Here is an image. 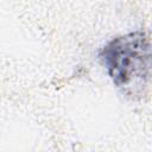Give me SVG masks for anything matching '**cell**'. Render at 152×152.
I'll list each match as a JSON object with an SVG mask.
<instances>
[{"mask_svg":"<svg viewBox=\"0 0 152 152\" xmlns=\"http://www.w3.org/2000/svg\"><path fill=\"white\" fill-rule=\"evenodd\" d=\"M99 58L112 82L125 94H144L151 75L148 34L134 31L110 39L99 52Z\"/></svg>","mask_w":152,"mask_h":152,"instance_id":"cell-1","label":"cell"}]
</instances>
